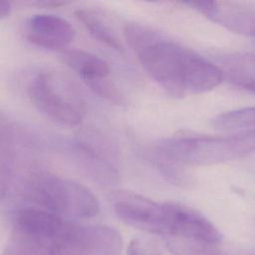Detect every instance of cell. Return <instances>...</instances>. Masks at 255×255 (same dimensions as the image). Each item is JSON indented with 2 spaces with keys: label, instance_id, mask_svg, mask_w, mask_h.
<instances>
[{
  "label": "cell",
  "instance_id": "cell-1",
  "mask_svg": "<svg viewBox=\"0 0 255 255\" xmlns=\"http://www.w3.org/2000/svg\"><path fill=\"white\" fill-rule=\"evenodd\" d=\"M123 33L141 67L174 98L211 91L224 80L218 65L157 31L128 23Z\"/></svg>",
  "mask_w": 255,
  "mask_h": 255
},
{
  "label": "cell",
  "instance_id": "cell-2",
  "mask_svg": "<svg viewBox=\"0 0 255 255\" xmlns=\"http://www.w3.org/2000/svg\"><path fill=\"white\" fill-rule=\"evenodd\" d=\"M255 152V130L225 136L177 135L155 145L157 156L175 163L212 165Z\"/></svg>",
  "mask_w": 255,
  "mask_h": 255
},
{
  "label": "cell",
  "instance_id": "cell-3",
  "mask_svg": "<svg viewBox=\"0 0 255 255\" xmlns=\"http://www.w3.org/2000/svg\"><path fill=\"white\" fill-rule=\"evenodd\" d=\"M31 103L47 118L67 127L79 125L86 115V104L76 87L54 72H41L27 87Z\"/></svg>",
  "mask_w": 255,
  "mask_h": 255
},
{
  "label": "cell",
  "instance_id": "cell-4",
  "mask_svg": "<svg viewBox=\"0 0 255 255\" xmlns=\"http://www.w3.org/2000/svg\"><path fill=\"white\" fill-rule=\"evenodd\" d=\"M31 200L59 215L91 218L100 213L95 194L86 186L53 174H40L31 181Z\"/></svg>",
  "mask_w": 255,
  "mask_h": 255
},
{
  "label": "cell",
  "instance_id": "cell-5",
  "mask_svg": "<svg viewBox=\"0 0 255 255\" xmlns=\"http://www.w3.org/2000/svg\"><path fill=\"white\" fill-rule=\"evenodd\" d=\"M123 248V237L113 227L67 221L49 255H122Z\"/></svg>",
  "mask_w": 255,
  "mask_h": 255
},
{
  "label": "cell",
  "instance_id": "cell-6",
  "mask_svg": "<svg viewBox=\"0 0 255 255\" xmlns=\"http://www.w3.org/2000/svg\"><path fill=\"white\" fill-rule=\"evenodd\" d=\"M113 206L117 216L126 224L150 234L168 236L167 202L158 203L133 192L121 191L113 197Z\"/></svg>",
  "mask_w": 255,
  "mask_h": 255
},
{
  "label": "cell",
  "instance_id": "cell-7",
  "mask_svg": "<svg viewBox=\"0 0 255 255\" xmlns=\"http://www.w3.org/2000/svg\"><path fill=\"white\" fill-rule=\"evenodd\" d=\"M66 64L96 94L107 101L121 105L125 98L109 78V64L99 56L83 50H68L63 54Z\"/></svg>",
  "mask_w": 255,
  "mask_h": 255
},
{
  "label": "cell",
  "instance_id": "cell-8",
  "mask_svg": "<svg viewBox=\"0 0 255 255\" xmlns=\"http://www.w3.org/2000/svg\"><path fill=\"white\" fill-rule=\"evenodd\" d=\"M61 215L42 207L18 209L14 215V232L44 246L48 253L66 225Z\"/></svg>",
  "mask_w": 255,
  "mask_h": 255
},
{
  "label": "cell",
  "instance_id": "cell-9",
  "mask_svg": "<svg viewBox=\"0 0 255 255\" xmlns=\"http://www.w3.org/2000/svg\"><path fill=\"white\" fill-rule=\"evenodd\" d=\"M211 21L237 34L255 37V8L226 1L187 2Z\"/></svg>",
  "mask_w": 255,
  "mask_h": 255
},
{
  "label": "cell",
  "instance_id": "cell-10",
  "mask_svg": "<svg viewBox=\"0 0 255 255\" xmlns=\"http://www.w3.org/2000/svg\"><path fill=\"white\" fill-rule=\"evenodd\" d=\"M167 207L169 212L168 236L215 244L220 242L221 234L218 229L197 210L177 202H167Z\"/></svg>",
  "mask_w": 255,
  "mask_h": 255
},
{
  "label": "cell",
  "instance_id": "cell-11",
  "mask_svg": "<svg viewBox=\"0 0 255 255\" xmlns=\"http://www.w3.org/2000/svg\"><path fill=\"white\" fill-rule=\"evenodd\" d=\"M24 36L32 44L46 49H62L75 38V30L69 21L52 14H37L24 24Z\"/></svg>",
  "mask_w": 255,
  "mask_h": 255
},
{
  "label": "cell",
  "instance_id": "cell-12",
  "mask_svg": "<svg viewBox=\"0 0 255 255\" xmlns=\"http://www.w3.org/2000/svg\"><path fill=\"white\" fill-rule=\"evenodd\" d=\"M219 68L232 85L255 93V55L233 53L220 56Z\"/></svg>",
  "mask_w": 255,
  "mask_h": 255
},
{
  "label": "cell",
  "instance_id": "cell-13",
  "mask_svg": "<svg viewBox=\"0 0 255 255\" xmlns=\"http://www.w3.org/2000/svg\"><path fill=\"white\" fill-rule=\"evenodd\" d=\"M74 13L76 18L83 24L94 39L119 53L125 52L123 43L118 34L101 14L90 8H81Z\"/></svg>",
  "mask_w": 255,
  "mask_h": 255
},
{
  "label": "cell",
  "instance_id": "cell-14",
  "mask_svg": "<svg viewBox=\"0 0 255 255\" xmlns=\"http://www.w3.org/2000/svg\"><path fill=\"white\" fill-rule=\"evenodd\" d=\"M214 128L226 132H246L255 130V108L247 107L216 116L211 121Z\"/></svg>",
  "mask_w": 255,
  "mask_h": 255
},
{
  "label": "cell",
  "instance_id": "cell-15",
  "mask_svg": "<svg viewBox=\"0 0 255 255\" xmlns=\"http://www.w3.org/2000/svg\"><path fill=\"white\" fill-rule=\"evenodd\" d=\"M166 246L172 255H223L218 244L168 236Z\"/></svg>",
  "mask_w": 255,
  "mask_h": 255
},
{
  "label": "cell",
  "instance_id": "cell-16",
  "mask_svg": "<svg viewBox=\"0 0 255 255\" xmlns=\"http://www.w3.org/2000/svg\"><path fill=\"white\" fill-rule=\"evenodd\" d=\"M75 151L79 159L83 161L84 166L91 171L94 176L97 175L104 180L108 178L113 179V176L115 175L113 167L93 148H90L85 144H76Z\"/></svg>",
  "mask_w": 255,
  "mask_h": 255
},
{
  "label": "cell",
  "instance_id": "cell-17",
  "mask_svg": "<svg viewBox=\"0 0 255 255\" xmlns=\"http://www.w3.org/2000/svg\"><path fill=\"white\" fill-rule=\"evenodd\" d=\"M5 255H49L47 249L30 239L13 232Z\"/></svg>",
  "mask_w": 255,
  "mask_h": 255
},
{
  "label": "cell",
  "instance_id": "cell-18",
  "mask_svg": "<svg viewBox=\"0 0 255 255\" xmlns=\"http://www.w3.org/2000/svg\"><path fill=\"white\" fill-rule=\"evenodd\" d=\"M128 255H161L159 246L151 240L133 238L128 246Z\"/></svg>",
  "mask_w": 255,
  "mask_h": 255
},
{
  "label": "cell",
  "instance_id": "cell-19",
  "mask_svg": "<svg viewBox=\"0 0 255 255\" xmlns=\"http://www.w3.org/2000/svg\"><path fill=\"white\" fill-rule=\"evenodd\" d=\"M11 10H12V6L9 1H5V0L0 1V18L1 19L8 17L11 13Z\"/></svg>",
  "mask_w": 255,
  "mask_h": 255
}]
</instances>
